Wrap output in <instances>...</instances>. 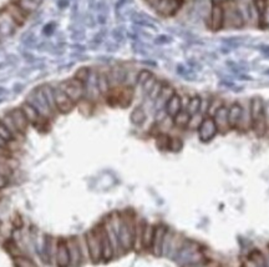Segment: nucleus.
Masks as SVG:
<instances>
[{
	"label": "nucleus",
	"instance_id": "6",
	"mask_svg": "<svg viewBox=\"0 0 269 267\" xmlns=\"http://www.w3.org/2000/svg\"><path fill=\"white\" fill-rule=\"evenodd\" d=\"M208 28L212 32H220L225 28V9L222 0H212Z\"/></svg>",
	"mask_w": 269,
	"mask_h": 267
},
{
	"label": "nucleus",
	"instance_id": "1",
	"mask_svg": "<svg viewBox=\"0 0 269 267\" xmlns=\"http://www.w3.org/2000/svg\"><path fill=\"white\" fill-rule=\"evenodd\" d=\"M137 218L131 210H126L121 214V224L119 230L120 250L122 254H127L134 250V236Z\"/></svg>",
	"mask_w": 269,
	"mask_h": 267
},
{
	"label": "nucleus",
	"instance_id": "7",
	"mask_svg": "<svg viewBox=\"0 0 269 267\" xmlns=\"http://www.w3.org/2000/svg\"><path fill=\"white\" fill-rule=\"evenodd\" d=\"M198 138L202 142H210L211 140L215 138V136L218 134L217 126H216V122L213 120L212 116H205L203 118L202 122L198 126L197 129Z\"/></svg>",
	"mask_w": 269,
	"mask_h": 267
},
{
	"label": "nucleus",
	"instance_id": "29",
	"mask_svg": "<svg viewBox=\"0 0 269 267\" xmlns=\"http://www.w3.org/2000/svg\"><path fill=\"white\" fill-rule=\"evenodd\" d=\"M190 120H191V115L188 114L185 109H183V110H181V112H178L175 118H172L173 126L178 128V129H186V128H188Z\"/></svg>",
	"mask_w": 269,
	"mask_h": 267
},
{
	"label": "nucleus",
	"instance_id": "38",
	"mask_svg": "<svg viewBox=\"0 0 269 267\" xmlns=\"http://www.w3.org/2000/svg\"><path fill=\"white\" fill-rule=\"evenodd\" d=\"M152 72H150V70L147 69H142L140 70V72L136 74V84L140 85V86H142L143 84H145L146 82H147L148 79H150L151 76H152Z\"/></svg>",
	"mask_w": 269,
	"mask_h": 267
},
{
	"label": "nucleus",
	"instance_id": "20",
	"mask_svg": "<svg viewBox=\"0 0 269 267\" xmlns=\"http://www.w3.org/2000/svg\"><path fill=\"white\" fill-rule=\"evenodd\" d=\"M5 10H6V12L10 14V16L14 19V22L17 24V26H22V25L26 22L29 14H26L21 8L17 6L16 4H14V2H10L9 4L5 6Z\"/></svg>",
	"mask_w": 269,
	"mask_h": 267
},
{
	"label": "nucleus",
	"instance_id": "19",
	"mask_svg": "<svg viewBox=\"0 0 269 267\" xmlns=\"http://www.w3.org/2000/svg\"><path fill=\"white\" fill-rule=\"evenodd\" d=\"M181 110H183L182 96L178 95L177 92H175V94L170 98V100L166 102L165 112L170 118H175L176 115L181 112Z\"/></svg>",
	"mask_w": 269,
	"mask_h": 267
},
{
	"label": "nucleus",
	"instance_id": "41",
	"mask_svg": "<svg viewBox=\"0 0 269 267\" xmlns=\"http://www.w3.org/2000/svg\"><path fill=\"white\" fill-rule=\"evenodd\" d=\"M203 118H205V116H202V115H201L200 112H198V114H196V115H192V116H191V120H190V124H188V129L197 130L198 126L201 125V122H202Z\"/></svg>",
	"mask_w": 269,
	"mask_h": 267
},
{
	"label": "nucleus",
	"instance_id": "45",
	"mask_svg": "<svg viewBox=\"0 0 269 267\" xmlns=\"http://www.w3.org/2000/svg\"><path fill=\"white\" fill-rule=\"evenodd\" d=\"M268 250H269V244H268Z\"/></svg>",
	"mask_w": 269,
	"mask_h": 267
},
{
	"label": "nucleus",
	"instance_id": "13",
	"mask_svg": "<svg viewBox=\"0 0 269 267\" xmlns=\"http://www.w3.org/2000/svg\"><path fill=\"white\" fill-rule=\"evenodd\" d=\"M66 241L70 255V266L77 267L82 265V256L81 251H80L79 238H77V236H70L69 238H66Z\"/></svg>",
	"mask_w": 269,
	"mask_h": 267
},
{
	"label": "nucleus",
	"instance_id": "18",
	"mask_svg": "<svg viewBox=\"0 0 269 267\" xmlns=\"http://www.w3.org/2000/svg\"><path fill=\"white\" fill-rule=\"evenodd\" d=\"M7 114H9L10 118L12 119V122H14L16 129L19 130V132H21L22 135H25V134H26V132H27V129H29L30 122H27L26 116H25L24 112H21L20 106L14 108V109L9 110V112H7Z\"/></svg>",
	"mask_w": 269,
	"mask_h": 267
},
{
	"label": "nucleus",
	"instance_id": "2",
	"mask_svg": "<svg viewBox=\"0 0 269 267\" xmlns=\"http://www.w3.org/2000/svg\"><path fill=\"white\" fill-rule=\"evenodd\" d=\"M251 129L257 136H265L267 132V112L262 98L255 96L250 102Z\"/></svg>",
	"mask_w": 269,
	"mask_h": 267
},
{
	"label": "nucleus",
	"instance_id": "31",
	"mask_svg": "<svg viewBox=\"0 0 269 267\" xmlns=\"http://www.w3.org/2000/svg\"><path fill=\"white\" fill-rule=\"evenodd\" d=\"M248 258H250V260L252 261V262L255 264L257 267H269L267 258L263 255L262 251L257 250V248L251 251L250 255H248Z\"/></svg>",
	"mask_w": 269,
	"mask_h": 267
},
{
	"label": "nucleus",
	"instance_id": "5",
	"mask_svg": "<svg viewBox=\"0 0 269 267\" xmlns=\"http://www.w3.org/2000/svg\"><path fill=\"white\" fill-rule=\"evenodd\" d=\"M85 238L87 241V248H89L90 261L92 264H99L102 261V246L101 238H100V232L97 226L92 228L91 230L85 234Z\"/></svg>",
	"mask_w": 269,
	"mask_h": 267
},
{
	"label": "nucleus",
	"instance_id": "4",
	"mask_svg": "<svg viewBox=\"0 0 269 267\" xmlns=\"http://www.w3.org/2000/svg\"><path fill=\"white\" fill-rule=\"evenodd\" d=\"M57 88H60L76 105L86 98V85L75 79L74 76L61 82Z\"/></svg>",
	"mask_w": 269,
	"mask_h": 267
},
{
	"label": "nucleus",
	"instance_id": "39",
	"mask_svg": "<svg viewBox=\"0 0 269 267\" xmlns=\"http://www.w3.org/2000/svg\"><path fill=\"white\" fill-rule=\"evenodd\" d=\"M163 85H165V82H160V80H158V82L155 84V86L152 88V90H151V92H148V95H147L148 99L152 100V102H156V100H157V98L160 96L161 90H162Z\"/></svg>",
	"mask_w": 269,
	"mask_h": 267
},
{
	"label": "nucleus",
	"instance_id": "34",
	"mask_svg": "<svg viewBox=\"0 0 269 267\" xmlns=\"http://www.w3.org/2000/svg\"><path fill=\"white\" fill-rule=\"evenodd\" d=\"M74 78L76 80H79V82H81L82 84L86 85L87 82H89L90 78H91V70H90V68L87 66L80 68V69H77L76 72L74 74Z\"/></svg>",
	"mask_w": 269,
	"mask_h": 267
},
{
	"label": "nucleus",
	"instance_id": "40",
	"mask_svg": "<svg viewBox=\"0 0 269 267\" xmlns=\"http://www.w3.org/2000/svg\"><path fill=\"white\" fill-rule=\"evenodd\" d=\"M5 248H6V251L12 256V258L21 255V254H20L19 248H17L16 244H15L12 240H7L6 242H5Z\"/></svg>",
	"mask_w": 269,
	"mask_h": 267
},
{
	"label": "nucleus",
	"instance_id": "11",
	"mask_svg": "<svg viewBox=\"0 0 269 267\" xmlns=\"http://www.w3.org/2000/svg\"><path fill=\"white\" fill-rule=\"evenodd\" d=\"M167 231L168 228L166 225H163V224L155 225V234H153L152 248H151V252L155 256H162L163 242H165V238Z\"/></svg>",
	"mask_w": 269,
	"mask_h": 267
},
{
	"label": "nucleus",
	"instance_id": "25",
	"mask_svg": "<svg viewBox=\"0 0 269 267\" xmlns=\"http://www.w3.org/2000/svg\"><path fill=\"white\" fill-rule=\"evenodd\" d=\"M256 10H257L260 24H265L267 20V12L269 9V0H253Z\"/></svg>",
	"mask_w": 269,
	"mask_h": 267
},
{
	"label": "nucleus",
	"instance_id": "23",
	"mask_svg": "<svg viewBox=\"0 0 269 267\" xmlns=\"http://www.w3.org/2000/svg\"><path fill=\"white\" fill-rule=\"evenodd\" d=\"M153 234H155V225H151V224L146 222L145 230H143V238H142V251L151 252Z\"/></svg>",
	"mask_w": 269,
	"mask_h": 267
},
{
	"label": "nucleus",
	"instance_id": "8",
	"mask_svg": "<svg viewBox=\"0 0 269 267\" xmlns=\"http://www.w3.org/2000/svg\"><path fill=\"white\" fill-rule=\"evenodd\" d=\"M54 95H55V106H56L57 114L66 115L70 114L72 110L75 109L76 104L62 92L60 88H55L54 89Z\"/></svg>",
	"mask_w": 269,
	"mask_h": 267
},
{
	"label": "nucleus",
	"instance_id": "42",
	"mask_svg": "<svg viewBox=\"0 0 269 267\" xmlns=\"http://www.w3.org/2000/svg\"><path fill=\"white\" fill-rule=\"evenodd\" d=\"M158 82L157 78H156L155 75H152V76H151L150 79H148L147 82H146L145 84H143L142 86H141V88H142L143 92H145L146 95H148V92H150L151 90H152V88L155 86V84H156V82Z\"/></svg>",
	"mask_w": 269,
	"mask_h": 267
},
{
	"label": "nucleus",
	"instance_id": "27",
	"mask_svg": "<svg viewBox=\"0 0 269 267\" xmlns=\"http://www.w3.org/2000/svg\"><path fill=\"white\" fill-rule=\"evenodd\" d=\"M11 2L16 4L17 6L21 8L26 14H31L35 10L37 9L39 4L41 2V0H10Z\"/></svg>",
	"mask_w": 269,
	"mask_h": 267
},
{
	"label": "nucleus",
	"instance_id": "26",
	"mask_svg": "<svg viewBox=\"0 0 269 267\" xmlns=\"http://www.w3.org/2000/svg\"><path fill=\"white\" fill-rule=\"evenodd\" d=\"M201 109H202V98L200 95H195V96L190 98L185 110L192 116V115L201 112Z\"/></svg>",
	"mask_w": 269,
	"mask_h": 267
},
{
	"label": "nucleus",
	"instance_id": "12",
	"mask_svg": "<svg viewBox=\"0 0 269 267\" xmlns=\"http://www.w3.org/2000/svg\"><path fill=\"white\" fill-rule=\"evenodd\" d=\"M245 118V110L240 102H233L230 108H228V124H230L231 130L238 129L241 126Z\"/></svg>",
	"mask_w": 269,
	"mask_h": 267
},
{
	"label": "nucleus",
	"instance_id": "14",
	"mask_svg": "<svg viewBox=\"0 0 269 267\" xmlns=\"http://www.w3.org/2000/svg\"><path fill=\"white\" fill-rule=\"evenodd\" d=\"M100 232V238H101V246H102V261L107 262V261L112 260L115 256L114 248L111 245V241H110L109 235L106 232V228H105L104 224H100L97 225Z\"/></svg>",
	"mask_w": 269,
	"mask_h": 267
},
{
	"label": "nucleus",
	"instance_id": "3",
	"mask_svg": "<svg viewBox=\"0 0 269 267\" xmlns=\"http://www.w3.org/2000/svg\"><path fill=\"white\" fill-rule=\"evenodd\" d=\"M225 9V28L231 26L240 29L245 26V18L236 0H222Z\"/></svg>",
	"mask_w": 269,
	"mask_h": 267
},
{
	"label": "nucleus",
	"instance_id": "30",
	"mask_svg": "<svg viewBox=\"0 0 269 267\" xmlns=\"http://www.w3.org/2000/svg\"><path fill=\"white\" fill-rule=\"evenodd\" d=\"M0 120H1L2 124H4L5 126L7 128V129H9V132H11L12 135H14L15 140H22V138H24L25 135H22V134L16 129V126H15L14 122H12V119L10 118V115L7 114V112H6V114L2 115V116L0 118Z\"/></svg>",
	"mask_w": 269,
	"mask_h": 267
},
{
	"label": "nucleus",
	"instance_id": "21",
	"mask_svg": "<svg viewBox=\"0 0 269 267\" xmlns=\"http://www.w3.org/2000/svg\"><path fill=\"white\" fill-rule=\"evenodd\" d=\"M146 220L143 218H138L136 221V228H135V236H134V250L136 252H141L142 251V238H143V230H145Z\"/></svg>",
	"mask_w": 269,
	"mask_h": 267
},
{
	"label": "nucleus",
	"instance_id": "17",
	"mask_svg": "<svg viewBox=\"0 0 269 267\" xmlns=\"http://www.w3.org/2000/svg\"><path fill=\"white\" fill-rule=\"evenodd\" d=\"M20 109H21V112H24V115L26 116L27 122H30V125H32V126H35L37 129V126H39L41 122H46L47 119H45L44 116H41V114H40L39 112H37L36 109H35L34 106H32L31 104H29L27 102H24L21 105H20Z\"/></svg>",
	"mask_w": 269,
	"mask_h": 267
},
{
	"label": "nucleus",
	"instance_id": "24",
	"mask_svg": "<svg viewBox=\"0 0 269 267\" xmlns=\"http://www.w3.org/2000/svg\"><path fill=\"white\" fill-rule=\"evenodd\" d=\"M96 86H97V90H99L100 95L106 96L112 88L111 82H110V79H109V75L105 74V72H101V74L97 75Z\"/></svg>",
	"mask_w": 269,
	"mask_h": 267
},
{
	"label": "nucleus",
	"instance_id": "35",
	"mask_svg": "<svg viewBox=\"0 0 269 267\" xmlns=\"http://www.w3.org/2000/svg\"><path fill=\"white\" fill-rule=\"evenodd\" d=\"M79 238V245H80V251H81V256H82V264L87 262L90 261V254H89V248H87V241L85 235L77 236Z\"/></svg>",
	"mask_w": 269,
	"mask_h": 267
},
{
	"label": "nucleus",
	"instance_id": "22",
	"mask_svg": "<svg viewBox=\"0 0 269 267\" xmlns=\"http://www.w3.org/2000/svg\"><path fill=\"white\" fill-rule=\"evenodd\" d=\"M175 92H176L175 89H173V88L171 86V85L166 84V82H165V85H163L162 90H161L160 96H158L157 100H156V102H155L156 109H157V110L165 109L166 102H167L168 100H170V98L172 96V95L175 94Z\"/></svg>",
	"mask_w": 269,
	"mask_h": 267
},
{
	"label": "nucleus",
	"instance_id": "32",
	"mask_svg": "<svg viewBox=\"0 0 269 267\" xmlns=\"http://www.w3.org/2000/svg\"><path fill=\"white\" fill-rule=\"evenodd\" d=\"M146 118H147V115H146L145 109H143L142 106L135 108V109L132 110L131 115H130V120H131L132 124L136 125V126H141V125L146 122Z\"/></svg>",
	"mask_w": 269,
	"mask_h": 267
},
{
	"label": "nucleus",
	"instance_id": "37",
	"mask_svg": "<svg viewBox=\"0 0 269 267\" xmlns=\"http://www.w3.org/2000/svg\"><path fill=\"white\" fill-rule=\"evenodd\" d=\"M0 138H1V140H4L6 144H9V145L11 142H14V141H16L15 140L14 135H12V134L9 132V129H7V128L5 126L4 124H2L1 120H0Z\"/></svg>",
	"mask_w": 269,
	"mask_h": 267
},
{
	"label": "nucleus",
	"instance_id": "10",
	"mask_svg": "<svg viewBox=\"0 0 269 267\" xmlns=\"http://www.w3.org/2000/svg\"><path fill=\"white\" fill-rule=\"evenodd\" d=\"M17 24L14 22L9 12L4 9H0V40L9 38L16 32Z\"/></svg>",
	"mask_w": 269,
	"mask_h": 267
},
{
	"label": "nucleus",
	"instance_id": "33",
	"mask_svg": "<svg viewBox=\"0 0 269 267\" xmlns=\"http://www.w3.org/2000/svg\"><path fill=\"white\" fill-rule=\"evenodd\" d=\"M170 142H171V136L165 132H160L156 136V146L160 150H170Z\"/></svg>",
	"mask_w": 269,
	"mask_h": 267
},
{
	"label": "nucleus",
	"instance_id": "44",
	"mask_svg": "<svg viewBox=\"0 0 269 267\" xmlns=\"http://www.w3.org/2000/svg\"><path fill=\"white\" fill-rule=\"evenodd\" d=\"M7 184H9V178H6V176H4L0 174V190H1V188H6Z\"/></svg>",
	"mask_w": 269,
	"mask_h": 267
},
{
	"label": "nucleus",
	"instance_id": "16",
	"mask_svg": "<svg viewBox=\"0 0 269 267\" xmlns=\"http://www.w3.org/2000/svg\"><path fill=\"white\" fill-rule=\"evenodd\" d=\"M213 120L216 122L218 132L221 134H227L231 130L230 124H228V108L225 104L221 105L216 112L213 114Z\"/></svg>",
	"mask_w": 269,
	"mask_h": 267
},
{
	"label": "nucleus",
	"instance_id": "43",
	"mask_svg": "<svg viewBox=\"0 0 269 267\" xmlns=\"http://www.w3.org/2000/svg\"><path fill=\"white\" fill-rule=\"evenodd\" d=\"M183 142L180 138H172L171 136V142H170V151H173V152H177L182 148Z\"/></svg>",
	"mask_w": 269,
	"mask_h": 267
},
{
	"label": "nucleus",
	"instance_id": "9",
	"mask_svg": "<svg viewBox=\"0 0 269 267\" xmlns=\"http://www.w3.org/2000/svg\"><path fill=\"white\" fill-rule=\"evenodd\" d=\"M183 0H160L157 4L153 6V9L160 14L161 16L170 18L177 14L178 10L182 8Z\"/></svg>",
	"mask_w": 269,
	"mask_h": 267
},
{
	"label": "nucleus",
	"instance_id": "36",
	"mask_svg": "<svg viewBox=\"0 0 269 267\" xmlns=\"http://www.w3.org/2000/svg\"><path fill=\"white\" fill-rule=\"evenodd\" d=\"M12 260H14L15 267H37L36 264L26 256H15V258H12Z\"/></svg>",
	"mask_w": 269,
	"mask_h": 267
},
{
	"label": "nucleus",
	"instance_id": "28",
	"mask_svg": "<svg viewBox=\"0 0 269 267\" xmlns=\"http://www.w3.org/2000/svg\"><path fill=\"white\" fill-rule=\"evenodd\" d=\"M54 89L55 88H52L51 85H42L41 90H42V94H44L45 100H46L47 105H49V108L51 109V112H54V115H57L56 112V106H55V95H54Z\"/></svg>",
	"mask_w": 269,
	"mask_h": 267
},
{
	"label": "nucleus",
	"instance_id": "15",
	"mask_svg": "<svg viewBox=\"0 0 269 267\" xmlns=\"http://www.w3.org/2000/svg\"><path fill=\"white\" fill-rule=\"evenodd\" d=\"M55 266L56 267H70V255L67 248L66 238H57V250L56 258H55Z\"/></svg>",
	"mask_w": 269,
	"mask_h": 267
}]
</instances>
